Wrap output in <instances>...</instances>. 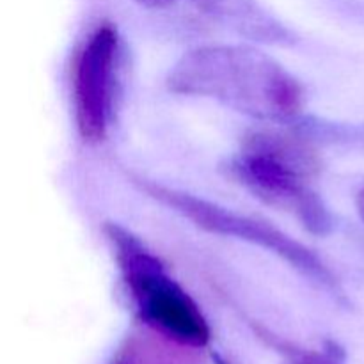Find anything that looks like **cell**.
<instances>
[{
	"mask_svg": "<svg viewBox=\"0 0 364 364\" xmlns=\"http://www.w3.org/2000/svg\"><path fill=\"white\" fill-rule=\"evenodd\" d=\"M167 89L174 95L215 100L237 112L276 123H294L304 109V89L297 78L251 46L191 50L173 66Z\"/></svg>",
	"mask_w": 364,
	"mask_h": 364,
	"instance_id": "6da1fadb",
	"label": "cell"
},
{
	"mask_svg": "<svg viewBox=\"0 0 364 364\" xmlns=\"http://www.w3.org/2000/svg\"><path fill=\"white\" fill-rule=\"evenodd\" d=\"M311 142L276 132H256L228 160L226 174L269 205L287 210L313 235H329L334 219L311 187L320 162Z\"/></svg>",
	"mask_w": 364,
	"mask_h": 364,
	"instance_id": "7a4b0ae2",
	"label": "cell"
},
{
	"mask_svg": "<svg viewBox=\"0 0 364 364\" xmlns=\"http://www.w3.org/2000/svg\"><path fill=\"white\" fill-rule=\"evenodd\" d=\"M103 231L142 322L180 347L208 345L210 326L201 308L169 276L159 256L119 224L109 223Z\"/></svg>",
	"mask_w": 364,
	"mask_h": 364,
	"instance_id": "3957f363",
	"label": "cell"
},
{
	"mask_svg": "<svg viewBox=\"0 0 364 364\" xmlns=\"http://www.w3.org/2000/svg\"><path fill=\"white\" fill-rule=\"evenodd\" d=\"M130 180L148 198L155 199L160 205L176 212L178 215L185 217L201 230L220 235V237L237 238V240L247 242L251 245H258L263 251L287 262L291 269L301 272L311 283L340 295V284L333 272L327 269L326 263L311 249L306 247L304 244L295 240L284 231L277 230L272 224L238 213L226 206L208 201V199L188 194V192L167 187L159 181L146 180L141 176H130Z\"/></svg>",
	"mask_w": 364,
	"mask_h": 364,
	"instance_id": "277c9868",
	"label": "cell"
},
{
	"mask_svg": "<svg viewBox=\"0 0 364 364\" xmlns=\"http://www.w3.org/2000/svg\"><path fill=\"white\" fill-rule=\"evenodd\" d=\"M119 34L102 23L87 36L71 68L75 123L85 142H100L112 124L116 103Z\"/></svg>",
	"mask_w": 364,
	"mask_h": 364,
	"instance_id": "5b68a950",
	"label": "cell"
},
{
	"mask_svg": "<svg viewBox=\"0 0 364 364\" xmlns=\"http://www.w3.org/2000/svg\"><path fill=\"white\" fill-rule=\"evenodd\" d=\"M135 2L142 7H148V9H160V7L178 2V0H135ZM192 2H196L210 13L226 18L238 31L252 36V38L272 43H287L290 39L287 28L279 27V23L272 21V18H267L265 14L259 13L258 9L249 6L244 0H192Z\"/></svg>",
	"mask_w": 364,
	"mask_h": 364,
	"instance_id": "8992f818",
	"label": "cell"
},
{
	"mask_svg": "<svg viewBox=\"0 0 364 364\" xmlns=\"http://www.w3.org/2000/svg\"><path fill=\"white\" fill-rule=\"evenodd\" d=\"M294 124L295 132L311 144L364 151V124L302 116Z\"/></svg>",
	"mask_w": 364,
	"mask_h": 364,
	"instance_id": "52a82bcc",
	"label": "cell"
},
{
	"mask_svg": "<svg viewBox=\"0 0 364 364\" xmlns=\"http://www.w3.org/2000/svg\"><path fill=\"white\" fill-rule=\"evenodd\" d=\"M358 212H359V215H361V219L364 223V188L358 194Z\"/></svg>",
	"mask_w": 364,
	"mask_h": 364,
	"instance_id": "ba28073f",
	"label": "cell"
}]
</instances>
